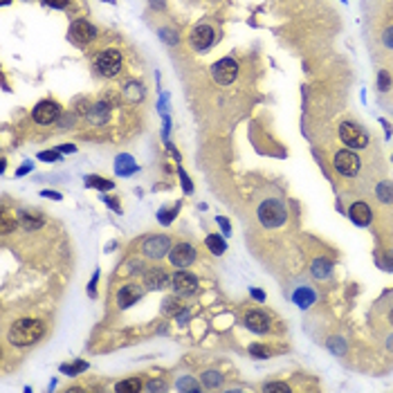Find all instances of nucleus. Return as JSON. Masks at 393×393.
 <instances>
[{
  "label": "nucleus",
  "mask_w": 393,
  "mask_h": 393,
  "mask_svg": "<svg viewBox=\"0 0 393 393\" xmlns=\"http://www.w3.org/2000/svg\"><path fill=\"white\" fill-rule=\"evenodd\" d=\"M45 335V324L41 319H18L9 328V342L14 346H31Z\"/></svg>",
  "instance_id": "obj_1"
},
{
  "label": "nucleus",
  "mask_w": 393,
  "mask_h": 393,
  "mask_svg": "<svg viewBox=\"0 0 393 393\" xmlns=\"http://www.w3.org/2000/svg\"><path fill=\"white\" fill-rule=\"evenodd\" d=\"M259 223L263 225V227L267 229H272V227H281L283 223L288 220V211H285V207L279 202V200H265V202H261V207H259Z\"/></svg>",
  "instance_id": "obj_2"
},
{
  "label": "nucleus",
  "mask_w": 393,
  "mask_h": 393,
  "mask_svg": "<svg viewBox=\"0 0 393 393\" xmlns=\"http://www.w3.org/2000/svg\"><path fill=\"white\" fill-rule=\"evenodd\" d=\"M94 65H97V70L101 72L103 77H115L122 70V54H119L117 50H103L97 54Z\"/></svg>",
  "instance_id": "obj_3"
},
{
  "label": "nucleus",
  "mask_w": 393,
  "mask_h": 393,
  "mask_svg": "<svg viewBox=\"0 0 393 393\" xmlns=\"http://www.w3.org/2000/svg\"><path fill=\"white\" fill-rule=\"evenodd\" d=\"M339 137H342V141L346 146H350V149H364V146L369 144V135H366L358 124H350V122H344L339 126Z\"/></svg>",
  "instance_id": "obj_4"
},
{
  "label": "nucleus",
  "mask_w": 393,
  "mask_h": 393,
  "mask_svg": "<svg viewBox=\"0 0 393 393\" xmlns=\"http://www.w3.org/2000/svg\"><path fill=\"white\" fill-rule=\"evenodd\" d=\"M211 75L220 86H229V83H234L236 77H238V63L234 59H220L216 65L211 67Z\"/></svg>",
  "instance_id": "obj_5"
},
{
  "label": "nucleus",
  "mask_w": 393,
  "mask_h": 393,
  "mask_svg": "<svg viewBox=\"0 0 393 393\" xmlns=\"http://www.w3.org/2000/svg\"><path fill=\"white\" fill-rule=\"evenodd\" d=\"M141 252H144V256H149V259H153V261L166 256L171 252L169 236H151V238H146L144 245H141Z\"/></svg>",
  "instance_id": "obj_6"
},
{
  "label": "nucleus",
  "mask_w": 393,
  "mask_h": 393,
  "mask_svg": "<svg viewBox=\"0 0 393 393\" xmlns=\"http://www.w3.org/2000/svg\"><path fill=\"white\" fill-rule=\"evenodd\" d=\"M333 164L342 175H358L362 160L355 153H350V151H339V153H335Z\"/></svg>",
  "instance_id": "obj_7"
},
{
  "label": "nucleus",
  "mask_w": 393,
  "mask_h": 393,
  "mask_svg": "<svg viewBox=\"0 0 393 393\" xmlns=\"http://www.w3.org/2000/svg\"><path fill=\"white\" fill-rule=\"evenodd\" d=\"M70 39L79 45L92 43V41L97 39V29H94L88 20H75V23L70 25Z\"/></svg>",
  "instance_id": "obj_8"
},
{
  "label": "nucleus",
  "mask_w": 393,
  "mask_h": 393,
  "mask_svg": "<svg viewBox=\"0 0 393 393\" xmlns=\"http://www.w3.org/2000/svg\"><path fill=\"white\" fill-rule=\"evenodd\" d=\"M171 285H173V290H175L177 295L189 297V295H193V292L198 290V279L191 274V272H175L173 279H171Z\"/></svg>",
  "instance_id": "obj_9"
},
{
  "label": "nucleus",
  "mask_w": 393,
  "mask_h": 393,
  "mask_svg": "<svg viewBox=\"0 0 393 393\" xmlns=\"http://www.w3.org/2000/svg\"><path fill=\"white\" fill-rule=\"evenodd\" d=\"M169 259L175 267H189L193 261H196V249H193L189 243H177L175 247H171Z\"/></svg>",
  "instance_id": "obj_10"
},
{
  "label": "nucleus",
  "mask_w": 393,
  "mask_h": 393,
  "mask_svg": "<svg viewBox=\"0 0 393 393\" xmlns=\"http://www.w3.org/2000/svg\"><path fill=\"white\" fill-rule=\"evenodd\" d=\"M59 113H61L59 103H54V101H41L39 106L34 108V119L39 124H52V122H56Z\"/></svg>",
  "instance_id": "obj_11"
},
{
  "label": "nucleus",
  "mask_w": 393,
  "mask_h": 393,
  "mask_svg": "<svg viewBox=\"0 0 393 393\" xmlns=\"http://www.w3.org/2000/svg\"><path fill=\"white\" fill-rule=\"evenodd\" d=\"M243 321L252 333H267V330H270V317L261 310H249L245 314Z\"/></svg>",
  "instance_id": "obj_12"
},
{
  "label": "nucleus",
  "mask_w": 393,
  "mask_h": 393,
  "mask_svg": "<svg viewBox=\"0 0 393 393\" xmlns=\"http://www.w3.org/2000/svg\"><path fill=\"white\" fill-rule=\"evenodd\" d=\"M213 36L216 34H213V29L209 25H200V27H196L191 31V45L196 50H207L213 43Z\"/></svg>",
  "instance_id": "obj_13"
},
{
  "label": "nucleus",
  "mask_w": 393,
  "mask_h": 393,
  "mask_svg": "<svg viewBox=\"0 0 393 393\" xmlns=\"http://www.w3.org/2000/svg\"><path fill=\"white\" fill-rule=\"evenodd\" d=\"M348 216L350 220H353L355 225H360V227H366V225L371 223V209H369V204L366 202H355V204H350V209H348Z\"/></svg>",
  "instance_id": "obj_14"
},
{
  "label": "nucleus",
  "mask_w": 393,
  "mask_h": 393,
  "mask_svg": "<svg viewBox=\"0 0 393 393\" xmlns=\"http://www.w3.org/2000/svg\"><path fill=\"white\" fill-rule=\"evenodd\" d=\"M146 288H151V290H164V288H169V276H166L164 270H157L153 267L151 272H146Z\"/></svg>",
  "instance_id": "obj_15"
},
{
  "label": "nucleus",
  "mask_w": 393,
  "mask_h": 393,
  "mask_svg": "<svg viewBox=\"0 0 393 393\" xmlns=\"http://www.w3.org/2000/svg\"><path fill=\"white\" fill-rule=\"evenodd\" d=\"M137 299H141V288L139 285H124L122 290L117 292V303L122 308H128L133 306Z\"/></svg>",
  "instance_id": "obj_16"
},
{
  "label": "nucleus",
  "mask_w": 393,
  "mask_h": 393,
  "mask_svg": "<svg viewBox=\"0 0 393 393\" xmlns=\"http://www.w3.org/2000/svg\"><path fill=\"white\" fill-rule=\"evenodd\" d=\"M292 299H295V303L299 308H310L314 303V299H317V295H314L312 288H297Z\"/></svg>",
  "instance_id": "obj_17"
},
{
  "label": "nucleus",
  "mask_w": 393,
  "mask_h": 393,
  "mask_svg": "<svg viewBox=\"0 0 393 393\" xmlns=\"http://www.w3.org/2000/svg\"><path fill=\"white\" fill-rule=\"evenodd\" d=\"M333 272V263L326 259H314L312 261V276L314 279H328Z\"/></svg>",
  "instance_id": "obj_18"
},
{
  "label": "nucleus",
  "mask_w": 393,
  "mask_h": 393,
  "mask_svg": "<svg viewBox=\"0 0 393 393\" xmlns=\"http://www.w3.org/2000/svg\"><path fill=\"white\" fill-rule=\"evenodd\" d=\"M115 169H117L119 175H130V173L137 171V164L133 162V157H130V155H119Z\"/></svg>",
  "instance_id": "obj_19"
},
{
  "label": "nucleus",
  "mask_w": 393,
  "mask_h": 393,
  "mask_svg": "<svg viewBox=\"0 0 393 393\" xmlns=\"http://www.w3.org/2000/svg\"><path fill=\"white\" fill-rule=\"evenodd\" d=\"M18 220H20V225H23L25 229H39L41 225H43V218L39 216V213H27V211H23V213H18Z\"/></svg>",
  "instance_id": "obj_20"
},
{
  "label": "nucleus",
  "mask_w": 393,
  "mask_h": 393,
  "mask_svg": "<svg viewBox=\"0 0 393 393\" xmlns=\"http://www.w3.org/2000/svg\"><path fill=\"white\" fill-rule=\"evenodd\" d=\"M115 391L117 393H137V391H141V380H137V377L124 380V382H119V384L115 386Z\"/></svg>",
  "instance_id": "obj_21"
},
{
  "label": "nucleus",
  "mask_w": 393,
  "mask_h": 393,
  "mask_svg": "<svg viewBox=\"0 0 393 393\" xmlns=\"http://www.w3.org/2000/svg\"><path fill=\"white\" fill-rule=\"evenodd\" d=\"M204 243H207V247L213 252V254L216 256H220L223 254L225 249H227V245H225V240H223V236H218V234H211V236H207V240H204Z\"/></svg>",
  "instance_id": "obj_22"
},
{
  "label": "nucleus",
  "mask_w": 393,
  "mask_h": 393,
  "mask_svg": "<svg viewBox=\"0 0 393 393\" xmlns=\"http://www.w3.org/2000/svg\"><path fill=\"white\" fill-rule=\"evenodd\" d=\"M86 187H94V189H101V191H108V189H113V180H106V177L101 175H88L86 177Z\"/></svg>",
  "instance_id": "obj_23"
},
{
  "label": "nucleus",
  "mask_w": 393,
  "mask_h": 393,
  "mask_svg": "<svg viewBox=\"0 0 393 393\" xmlns=\"http://www.w3.org/2000/svg\"><path fill=\"white\" fill-rule=\"evenodd\" d=\"M124 97L128 99V101H139V99L144 97V88H141L139 83L130 81L128 86H126V90H124Z\"/></svg>",
  "instance_id": "obj_24"
},
{
  "label": "nucleus",
  "mask_w": 393,
  "mask_h": 393,
  "mask_svg": "<svg viewBox=\"0 0 393 393\" xmlns=\"http://www.w3.org/2000/svg\"><path fill=\"white\" fill-rule=\"evenodd\" d=\"M377 198H380L382 202H393V182H380V185H377Z\"/></svg>",
  "instance_id": "obj_25"
},
{
  "label": "nucleus",
  "mask_w": 393,
  "mask_h": 393,
  "mask_svg": "<svg viewBox=\"0 0 393 393\" xmlns=\"http://www.w3.org/2000/svg\"><path fill=\"white\" fill-rule=\"evenodd\" d=\"M202 384L207 386V389H213V386H220V384H223V375H220L218 371H207V373L202 375Z\"/></svg>",
  "instance_id": "obj_26"
},
{
  "label": "nucleus",
  "mask_w": 393,
  "mask_h": 393,
  "mask_svg": "<svg viewBox=\"0 0 393 393\" xmlns=\"http://www.w3.org/2000/svg\"><path fill=\"white\" fill-rule=\"evenodd\" d=\"M162 310H164V314H175V317H177V312L182 310L180 299H177V297H166L164 299V308H162Z\"/></svg>",
  "instance_id": "obj_27"
},
{
  "label": "nucleus",
  "mask_w": 393,
  "mask_h": 393,
  "mask_svg": "<svg viewBox=\"0 0 393 393\" xmlns=\"http://www.w3.org/2000/svg\"><path fill=\"white\" fill-rule=\"evenodd\" d=\"M177 211H180V204H175V207H171V209H160V211H157V220H160L162 225H169L171 220L177 216Z\"/></svg>",
  "instance_id": "obj_28"
},
{
  "label": "nucleus",
  "mask_w": 393,
  "mask_h": 393,
  "mask_svg": "<svg viewBox=\"0 0 393 393\" xmlns=\"http://www.w3.org/2000/svg\"><path fill=\"white\" fill-rule=\"evenodd\" d=\"M88 369V364H86V362H77V364H63L61 366V371H63V373H67V375H75V373H81V371H86Z\"/></svg>",
  "instance_id": "obj_29"
},
{
  "label": "nucleus",
  "mask_w": 393,
  "mask_h": 393,
  "mask_svg": "<svg viewBox=\"0 0 393 393\" xmlns=\"http://www.w3.org/2000/svg\"><path fill=\"white\" fill-rule=\"evenodd\" d=\"M177 391H193L196 393L198 391L196 380H193V377H182V380L177 382Z\"/></svg>",
  "instance_id": "obj_30"
},
{
  "label": "nucleus",
  "mask_w": 393,
  "mask_h": 393,
  "mask_svg": "<svg viewBox=\"0 0 393 393\" xmlns=\"http://www.w3.org/2000/svg\"><path fill=\"white\" fill-rule=\"evenodd\" d=\"M328 346H330V350H333L335 355H344L346 353V346H344V339H337V337H333L328 342Z\"/></svg>",
  "instance_id": "obj_31"
},
{
  "label": "nucleus",
  "mask_w": 393,
  "mask_h": 393,
  "mask_svg": "<svg viewBox=\"0 0 393 393\" xmlns=\"http://www.w3.org/2000/svg\"><path fill=\"white\" fill-rule=\"evenodd\" d=\"M389 86H391L389 72H380V75H377V88H380L382 92H386V90H389Z\"/></svg>",
  "instance_id": "obj_32"
},
{
  "label": "nucleus",
  "mask_w": 393,
  "mask_h": 393,
  "mask_svg": "<svg viewBox=\"0 0 393 393\" xmlns=\"http://www.w3.org/2000/svg\"><path fill=\"white\" fill-rule=\"evenodd\" d=\"M39 160H43V162H59L61 160V151H43V153H39Z\"/></svg>",
  "instance_id": "obj_33"
},
{
  "label": "nucleus",
  "mask_w": 393,
  "mask_h": 393,
  "mask_svg": "<svg viewBox=\"0 0 393 393\" xmlns=\"http://www.w3.org/2000/svg\"><path fill=\"white\" fill-rule=\"evenodd\" d=\"M249 353L252 355H256V358H270V350L263 348V346H259V344H254V346H249Z\"/></svg>",
  "instance_id": "obj_34"
},
{
  "label": "nucleus",
  "mask_w": 393,
  "mask_h": 393,
  "mask_svg": "<svg viewBox=\"0 0 393 393\" xmlns=\"http://www.w3.org/2000/svg\"><path fill=\"white\" fill-rule=\"evenodd\" d=\"M265 391H281V393H288V391H290V386L283 384V382H270V384H265Z\"/></svg>",
  "instance_id": "obj_35"
},
{
  "label": "nucleus",
  "mask_w": 393,
  "mask_h": 393,
  "mask_svg": "<svg viewBox=\"0 0 393 393\" xmlns=\"http://www.w3.org/2000/svg\"><path fill=\"white\" fill-rule=\"evenodd\" d=\"M216 223L220 225V229H223V234H225V236H232V225L227 223V218H223V216H216Z\"/></svg>",
  "instance_id": "obj_36"
},
{
  "label": "nucleus",
  "mask_w": 393,
  "mask_h": 393,
  "mask_svg": "<svg viewBox=\"0 0 393 393\" xmlns=\"http://www.w3.org/2000/svg\"><path fill=\"white\" fill-rule=\"evenodd\" d=\"M67 3H70V0H45V5H47V7H56V9L67 7Z\"/></svg>",
  "instance_id": "obj_37"
},
{
  "label": "nucleus",
  "mask_w": 393,
  "mask_h": 393,
  "mask_svg": "<svg viewBox=\"0 0 393 393\" xmlns=\"http://www.w3.org/2000/svg\"><path fill=\"white\" fill-rule=\"evenodd\" d=\"M14 227H16V220H9L7 216H5L3 218V234H9Z\"/></svg>",
  "instance_id": "obj_38"
},
{
  "label": "nucleus",
  "mask_w": 393,
  "mask_h": 393,
  "mask_svg": "<svg viewBox=\"0 0 393 393\" xmlns=\"http://www.w3.org/2000/svg\"><path fill=\"white\" fill-rule=\"evenodd\" d=\"M177 173H180V177H182V187H185V191H187V193H191V191H193V187H191V182H189V177H187V173H185V171H182V169H180V171H177Z\"/></svg>",
  "instance_id": "obj_39"
},
{
  "label": "nucleus",
  "mask_w": 393,
  "mask_h": 393,
  "mask_svg": "<svg viewBox=\"0 0 393 393\" xmlns=\"http://www.w3.org/2000/svg\"><path fill=\"white\" fill-rule=\"evenodd\" d=\"M384 45L386 47H393V27H389L384 31Z\"/></svg>",
  "instance_id": "obj_40"
},
{
  "label": "nucleus",
  "mask_w": 393,
  "mask_h": 393,
  "mask_svg": "<svg viewBox=\"0 0 393 393\" xmlns=\"http://www.w3.org/2000/svg\"><path fill=\"white\" fill-rule=\"evenodd\" d=\"M146 389H149V391H164V389H166V386H164V384H162V382H151V384H149V386H146Z\"/></svg>",
  "instance_id": "obj_41"
},
{
  "label": "nucleus",
  "mask_w": 393,
  "mask_h": 393,
  "mask_svg": "<svg viewBox=\"0 0 393 393\" xmlns=\"http://www.w3.org/2000/svg\"><path fill=\"white\" fill-rule=\"evenodd\" d=\"M41 196H43V198H52V200H61V193H56V191H41Z\"/></svg>",
  "instance_id": "obj_42"
},
{
  "label": "nucleus",
  "mask_w": 393,
  "mask_h": 393,
  "mask_svg": "<svg viewBox=\"0 0 393 393\" xmlns=\"http://www.w3.org/2000/svg\"><path fill=\"white\" fill-rule=\"evenodd\" d=\"M59 151H61V153H75V151H77V146H75V144H63Z\"/></svg>",
  "instance_id": "obj_43"
},
{
  "label": "nucleus",
  "mask_w": 393,
  "mask_h": 393,
  "mask_svg": "<svg viewBox=\"0 0 393 393\" xmlns=\"http://www.w3.org/2000/svg\"><path fill=\"white\" fill-rule=\"evenodd\" d=\"M252 297H254L256 301H265V295L261 290H256V288H252Z\"/></svg>",
  "instance_id": "obj_44"
},
{
  "label": "nucleus",
  "mask_w": 393,
  "mask_h": 393,
  "mask_svg": "<svg viewBox=\"0 0 393 393\" xmlns=\"http://www.w3.org/2000/svg\"><path fill=\"white\" fill-rule=\"evenodd\" d=\"M384 267H386V270H391V272H393V252H389V254H386Z\"/></svg>",
  "instance_id": "obj_45"
},
{
  "label": "nucleus",
  "mask_w": 393,
  "mask_h": 393,
  "mask_svg": "<svg viewBox=\"0 0 393 393\" xmlns=\"http://www.w3.org/2000/svg\"><path fill=\"white\" fill-rule=\"evenodd\" d=\"M103 202H106V204H108V207H113V209H115V211H119V204H117V202H115V200H113V198H108V196H103Z\"/></svg>",
  "instance_id": "obj_46"
},
{
  "label": "nucleus",
  "mask_w": 393,
  "mask_h": 393,
  "mask_svg": "<svg viewBox=\"0 0 393 393\" xmlns=\"http://www.w3.org/2000/svg\"><path fill=\"white\" fill-rule=\"evenodd\" d=\"M31 171V164H25V166H20L18 171H16V175H25V173H29Z\"/></svg>",
  "instance_id": "obj_47"
},
{
  "label": "nucleus",
  "mask_w": 393,
  "mask_h": 393,
  "mask_svg": "<svg viewBox=\"0 0 393 393\" xmlns=\"http://www.w3.org/2000/svg\"><path fill=\"white\" fill-rule=\"evenodd\" d=\"M386 346H389V350H393V335L389 337V342H386Z\"/></svg>",
  "instance_id": "obj_48"
},
{
  "label": "nucleus",
  "mask_w": 393,
  "mask_h": 393,
  "mask_svg": "<svg viewBox=\"0 0 393 393\" xmlns=\"http://www.w3.org/2000/svg\"><path fill=\"white\" fill-rule=\"evenodd\" d=\"M389 324H391V326H393V308H391V310H389Z\"/></svg>",
  "instance_id": "obj_49"
},
{
  "label": "nucleus",
  "mask_w": 393,
  "mask_h": 393,
  "mask_svg": "<svg viewBox=\"0 0 393 393\" xmlns=\"http://www.w3.org/2000/svg\"><path fill=\"white\" fill-rule=\"evenodd\" d=\"M9 3H12V0H3V5H9Z\"/></svg>",
  "instance_id": "obj_50"
}]
</instances>
